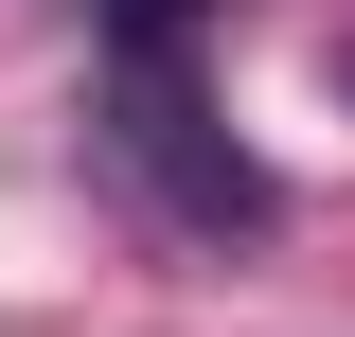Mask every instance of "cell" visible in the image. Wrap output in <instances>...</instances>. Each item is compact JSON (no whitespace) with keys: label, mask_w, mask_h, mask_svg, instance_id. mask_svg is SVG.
Returning <instances> with one entry per match:
<instances>
[{"label":"cell","mask_w":355,"mask_h":337,"mask_svg":"<svg viewBox=\"0 0 355 337\" xmlns=\"http://www.w3.org/2000/svg\"><path fill=\"white\" fill-rule=\"evenodd\" d=\"M338 107H355V53H338Z\"/></svg>","instance_id":"7a4b0ae2"},{"label":"cell","mask_w":355,"mask_h":337,"mask_svg":"<svg viewBox=\"0 0 355 337\" xmlns=\"http://www.w3.org/2000/svg\"><path fill=\"white\" fill-rule=\"evenodd\" d=\"M125 160L160 178V196L196 213V231H249V213H266V160H231V142L196 125V89H178L160 53H142V71H125Z\"/></svg>","instance_id":"6da1fadb"}]
</instances>
